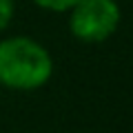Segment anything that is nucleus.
<instances>
[{
  "label": "nucleus",
  "mask_w": 133,
  "mask_h": 133,
  "mask_svg": "<svg viewBox=\"0 0 133 133\" xmlns=\"http://www.w3.org/2000/svg\"><path fill=\"white\" fill-rule=\"evenodd\" d=\"M49 51L31 38H9L0 42V82L11 89H38L51 78Z\"/></svg>",
  "instance_id": "nucleus-1"
},
{
  "label": "nucleus",
  "mask_w": 133,
  "mask_h": 133,
  "mask_svg": "<svg viewBox=\"0 0 133 133\" xmlns=\"http://www.w3.org/2000/svg\"><path fill=\"white\" fill-rule=\"evenodd\" d=\"M71 31L82 42H102L120 24V9L113 0H78L71 7Z\"/></svg>",
  "instance_id": "nucleus-2"
},
{
  "label": "nucleus",
  "mask_w": 133,
  "mask_h": 133,
  "mask_svg": "<svg viewBox=\"0 0 133 133\" xmlns=\"http://www.w3.org/2000/svg\"><path fill=\"white\" fill-rule=\"evenodd\" d=\"M33 2L44 7V9H51V11H69L78 0H33Z\"/></svg>",
  "instance_id": "nucleus-3"
},
{
  "label": "nucleus",
  "mask_w": 133,
  "mask_h": 133,
  "mask_svg": "<svg viewBox=\"0 0 133 133\" xmlns=\"http://www.w3.org/2000/svg\"><path fill=\"white\" fill-rule=\"evenodd\" d=\"M14 18V0H0V31H5Z\"/></svg>",
  "instance_id": "nucleus-4"
}]
</instances>
